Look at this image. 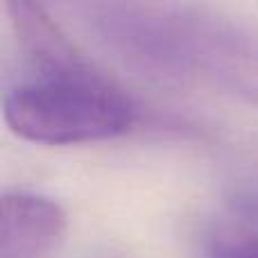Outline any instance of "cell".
Here are the masks:
<instances>
[{"mask_svg": "<svg viewBox=\"0 0 258 258\" xmlns=\"http://www.w3.org/2000/svg\"><path fill=\"white\" fill-rule=\"evenodd\" d=\"M183 73H197L222 91L258 107V39L202 9H172Z\"/></svg>", "mask_w": 258, "mask_h": 258, "instance_id": "cell-2", "label": "cell"}, {"mask_svg": "<svg viewBox=\"0 0 258 258\" xmlns=\"http://www.w3.org/2000/svg\"><path fill=\"white\" fill-rule=\"evenodd\" d=\"M204 258H258V229L245 224L211 229L204 236Z\"/></svg>", "mask_w": 258, "mask_h": 258, "instance_id": "cell-5", "label": "cell"}, {"mask_svg": "<svg viewBox=\"0 0 258 258\" xmlns=\"http://www.w3.org/2000/svg\"><path fill=\"white\" fill-rule=\"evenodd\" d=\"M68 233V215L59 202L14 190L0 200V258H50Z\"/></svg>", "mask_w": 258, "mask_h": 258, "instance_id": "cell-3", "label": "cell"}, {"mask_svg": "<svg viewBox=\"0 0 258 258\" xmlns=\"http://www.w3.org/2000/svg\"><path fill=\"white\" fill-rule=\"evenodd\" d=\"M224 204L233 215L258 224V165L240 170L224 183Z\"/></svg>", "mask_w": 258, "mask_h": 258, "instance_id": "cell-6", "label": "cell"}, {"mask_svg": "<svg viewBox=\"0 0 258 258\" xmlns=\"http://www.w3.org/2000/svg\"><path fill=\"white\" fill-rule=\"evenodd\" d=\"M7 12L18 43L39 75H80L93 71L41 0H7Z\"/></svg>", "mask_w": 258, "mask_h": 258, "instance_id": "cell-4", "label": "cell"}, {"mask_svg": "<svg viewBox=\"0 0 258 258\" xmlns=\"http://www.w3.org/2000/svg\"><path fill=\"white\" fill-rule=\"evenodd\" d=\"M3 118L23 141L61 147L125 136L138 111L129 95L91 71L16 84L3 98Z\"/></svg>", "mask_w": 258, "mask_h": 258, "instance_id": "cell-1", "label": "cell"}]
</instances>
